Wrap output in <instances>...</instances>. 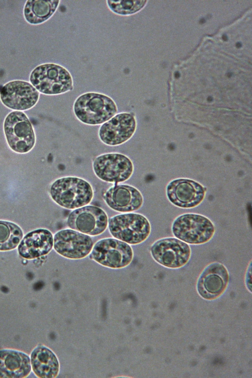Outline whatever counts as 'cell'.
I'll return each instance as SVG.
<instances>
[{
	"instance_id": "cell-1",
	"label": "cell",
	"mask_w": 252,
	"mask_h": 378,
	"mask_svg": "<svg viewBox=\"0 0 252 378\" xmlns=\"http://www.w3.org/2000/svg\"><path fill=\"white\" fill-rule=\"evenodd\" d=\"M49 193L58 205L67 209H76L89 204L94 197L91 185L83 178L63 177L51 184Z\"/></svg>"
},
{
	"instance_id": "cell-2",
	"label": "cell",
	"mask_w": 252,
	"mask_h": 378,
	"mask_svg": "<svg viewBox=\"0 0 252 378\" xmlns=\"http://www.w3.org/2000/svg\"><path fill=\"white\" fill-rule=\"evenodd\" d=\"M73 113L81 123L91 126L101 125L118 112L114 100L99 93L87 92L79 95L73 106Z\"/></svg>"
},
{
	"instance_id": "cell-3",
	"label": "cell",
	"mask_w": 252,
	"mask_h": 378,
	"mask_svg": "<svg viewBox=\"0 0 252 378\" xmlns=\"http://www.w3.org/2000/svg\"><path fill=\"white\" fill-rule=\"evenodd\" d=\"M29 80L38 92L44 94H60L73 89V79L69 71L54 63L37 65L31 72Z\"/></svg>"
},
{
	"instance_id": "cell-4",
	"label": "cell",
	"mask_w": 252,
	"mask_h": 378,
	"mask_svg": "<svg viewBox=\"0 0 252 378\" xmlns=\"http://www.w3.org/2000/svg\"><path fill=\"white\" fill-rule=\"evenodd\" d=\"M171 230L177 239L190 245H202L213 237L215 226L207 217L196 213H186L173 221Z\"/></svg>"
},
{
	"instance_id": "cell-5",
	"label": "cell",
	"mask_w": 252,
	"mask_h": 378,
	"mask_svg": "<svg viewBox=\"0 0 252 378\" xmlns=\"http://www.w3.org/2000/svg\"><path fill=\"white\" fill-rule=\"evenodd\" d=\"M3 131L8 147L16 153H28L35 144L33 127L23 111H13L6 115L3 122Z\"/></svg>"
},
{
	"instance_id": "cell-6",
	"label": "cell",
	"mask_w": 252,
	"mask_h": 378,
	"mask_svg": "<svg viewBox=\"0 0 252 378\" xmlns=\"http://www.w3.org/2000/svg\"><path fill=\"white\" fill-rule=\"evenodd\" d=\"M108 228L113 237L130 245L143 243L151 232L149 220L143 215L138 213L114 216L109 220Z\"/></svg>"
},
{
	"instance_id": "cell-7",
	"label": "cell",
	"mask_w": 252,
	"mask_h": 378,
	"mask_svg": "<svg viewBox=\"0 0 252 378\" xmlns=\"http://www.w3.org/2000/svg\"><path fill=\"white\" fill-rule=\"evenodd\" d=\"M95 175L101 180L110 183L125 182L132 176L134 166L126 155L109 153L96 157L93 162Z\"/></svg>"
},
{
	"instance_id": "cell-8",
	"label": "cell",
	"mask_w": 252,
	"mask_h": 378,
	"mask_svg": "<svg viewBox=\"0 0 252 378\" xmlns=\"http://www.w3.org/2000/svg\"><path fill=\"white\" fill-rule=\"evenodd\" d=\"M89 256L103 266L119 269L128 266L131 262L133 252L128 244L108 238L97 241L93 246Z\"/></svg>"
},
{
	"instance_id": "cell-9",
	"label": "cell",
	"mask_w": 252,
	"mask_h": 378,
	"mask_svg": "<svg viewBox=\"0 0 252 378\" xmlns=\"http://www.w3.org/2000/svg\"><path fill=\"white\" fill-rule=\"evenodd\" d=\"M150 252L152 257L157 263L171 269L184 266L191 255L190 246L187 243L173 237L157 240L151 246Z\"/></svg>"
},
{
	"instance_id": "cell-10",
	"label": "cell",
	"mask_w": 252,
	"mask_h": 378,
	"mask_svg": "<svg viewBox=\"0 0 252 378\" xmlns=\"http://www.w3.org/2000/svg\"><path fill=\"white\" fill-rule=\"evenodd\" d=\"M40 94L28 81H10L0 89V99L8 108L15 111H25L34 106L38 101Z\"/></svg>"
},
{
	"instance_id": "cell-11",
	"label": "cell",
	"mask_w": 252,
	"mask_h": 378,
	"mask_svg": "<svg viewBox=\"0 0 252 378\" xmlns=\"http://www.w3.org/2000/svg\"><path fill=\"white\" fill-rule=\"evenodd\" d=\"M66 223L72 229L94 236L103 233L106 230L108 219L106 213L101 208L88 205L71 212L67 218Z\"/></svg>"
},
{
	"instance_id": "cell-12",
	"label": "cell",
	"mask_w": 252,
	"mask_h": 378,
	"mask_svg": "<svg viewBox=\"0 0 252 378\" xmlns=\"http://www.w3.org/2000/svg\"><path fill=\"white\" fill-rule=\"evenodd\" d=\"M137 126L135 117L128 112L116 114L99 128V139L105 145L119 146L128 141L134 134Z\"/></svg>"
},
{
	"instance_id": "cell-13",
	"label": "cell",
	"mask_w": 252,
	"mask_h": 378,
	"mask_svg": "<svg viewBox=\"0 0 252 378\" xmlns=\"http://www.w3.org/2000/svg\"><path fill=\"white\" fill-rule=\"evenodd\" d=\"M53 246L55 251L61 256L70 259H80L91 253L94 244L89 235L65 229L55 234Z\"/></svg>"
},
{
	"instance_id": "cell-14",
	"label": "cell",
	"mask_w": 252,
	"mask_h": 378,
	"mask_svg": "<svg viewBox=\"0 0 252 378\" xmlns=\"http://www.w3.org/2000/svg\"><path fill=\"white\" fill-rule=\"evenodd\" d=\"M205 188L195 181L178 179L171 181L166 188L169 201L183 209H192L198 206L204 199Z\"/></svg>"
},
{
	"instance_id": "cell-15",
	"label": "cell",
	"mask_w": 252,
	"mask_h": 378,
	"mask_svg": "<svg viewBox=\"0 0 252 378\" xmlns=\"http://www.w3.org/2000/svg\"><path fill=\"white\" fill-rule=\"evenodd\" d=\"M229 279L228 271L223 264L218 262L211 263L205 268L198 278L197 291L205 299H215L224 292Z\"/></svg>"
},
{
	"instance_id": "cell-16",
	"label": "cell",
	"mask_w": 252,
	"mask_h": 378,
	"mask_svg": "<svg viewBox=\"0 0 252 378\" xmlns=\"http://www.w3.org/2000/svg\"><path fill=\"white\" fill-rule=\"evenodd\" d=\"M103 199L112 210L122 213L136 211L142 206L144 199L136 188L126 184L110 187L104 193Z\"/></svg>"
},
{
	"instance_id": "cell-17",
	"label": "cell",
	"mask_w": 252,
	"mask_h": 378,
	"mask_svg": "<svg viewBox=\"0 0 252 378\" xmlns=\"http://www.w3.org/2000/svg\"><path fill=\"white\" fill-rule=\"evenodd\" d=\"M54 243L53 235L46 229H38L28 233L18 246V252L22 257L31 259L48 254Z\"/></svg>"
},
{
	"instance_id": "cell-18",
	"label": "cell",
	"mask_w": 252,
	"mask_h": 378,
	"mask_svg": "<svg viewBox=\"0 0 252 378\" xmlns=\"http://www.w3.org/2000/svg\"><path fill=\"white\" fill-rule=\"evenodd\" d=\"M31 370L30 359L26 353L12 349L0 350V378H24Z\"/></svg>"
},
{
	"instance_id": "cell-19",
	"label": "cell",
	"mask_w": 252,
	"mask_h": 378,
	"mask_svg": "<svg viewBox=\"0 0 252 378\" xmlns=\"http://www.w3.org/2000/svg\"><path fill=\"white\" fill-rule=\"evenodd\" d=\"M31 364L35 375L41 378L56 377L59 372L58 360L53 353L45 346H38L31 353Z\"/></svg>"
},
{
	"instance_id": "cell-20",
	"label": "cell",
	"mask_w": 252,
	"mask_h": 378,
	"mask_svg": "<svg viewBox=\"0 0 252 378\" xmlns=\"http://www.w3.org/2000/svg\"><path fill=\"white\" fill-rule=\"evenodd\" d=\"M60 0H29L25 2L23 14L25 20L33 25L41 24L55 13Z\"/></svg>"
},
{
	"instance_id": "cell-21",
	"label": "cell",
	"mask_w": 252,
	"mask_h": 378,
	"mask_svg": "<svg viewBox=\"0 0 252 378\" xmlns=\"http://www.w3.org/2000/svg\"><path fill=\"white\" fill-rule=\"evenodd\" d=\"M23 236L21 228L13 222L0 220V251L16 248Z\"/></svg>"
},
{
	"instance_id": "cell-22",
	"label": "cell",
	"mask_w": 252,
	"mask_h": 378,
	"mask_svg": "<svg viewBox=\"0 0 252 378\" xmlns=\"http://www.w3.org/2000/svg\"><path fill=\"white\" fill-rule=\"evenodd\" d=\"M147 0H107L108 8L113 13L122 16H129L140 11Z\"/></svg>"
},
{
	"instance_id": "cell-23",
	"label": "cell",
	"mask_w": 252,
	"mask_h": 378,
	"mask_svg": "<svg viewBox=\"0 0 252 378\" xmlns=\"http://www.w3.org/2000/svg\"><path fill=\"white\" fill-rule=\"evenodd\" d=\"M246 284H248V287L251 288V263L250 264V266L248 268L247 275L246 276Z\"/></svg>"
}]
</instances>
